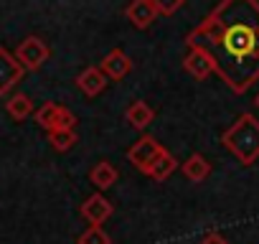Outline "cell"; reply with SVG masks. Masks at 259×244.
Here are the masks:
<instances>
[{
	"instance_id": "obj_7",
	"label": "cell",
	"mask_w": 259,
	"mask_h": 244,
	"mask_svg": "<svg viewBox=\"0 0 259 244\" xmlns=\"http://www.w3.org/2000/svg\"><path fill=\"white\" fill-rule=\"evenodd\" d=\"M79 214L92 224V226H102L112 214H114V206L109 204V198H104L99 191L97 193H92L84 204H81V209H79Z\"/></svg>"
},
{
	"instance_id": "obj_4",
	"label": "cell",
	"mask_w": 259,
	"mask_h": 244,
	"mask_svg": "<svg viewBox=\"0 0 259 244\" xmlns=\"http://www.w3.org/2000/svg\"><path fill=\"white\" fill-rule=\"evenodd\" d=\"M165 148L155 140V138H150V135H143L133 148L127 150V160L133 163V168H138L140 173H145L148 176V171H150V166L160 158V153H163Z\"/></svg>"
},
{
	"instance_id": "obj_3",
	"label": "cell",
	"mask_w": 259,
	"mask_h": 244,
	"mask_svg": "<svg viewBox=\"0 0 259 244\" xmlns=\"http://www.w3.org/2000/svg\"><path fill=\"white\" fill-rule=\"evenodd\" d=\"M49 56H51V49H49V44L41 36H26L18 44V49H16V59L21 61V66L26 71L41 69L49 61Z\"/></svg>"
},
{
	"instance_id": "obj_12",
	"label": "cell",
	"mask_w": 259,
	"mask_h": 244,
	"mask_svg": "<svg viewBox=\"0 0 259 244\" xmlns=\"http://www.w3.org/2000/svg\"><path fill=\"white\" fill-rule=\"evenodd\" d=\"M117 178H119V173H117V168H114L109 160H99V163L89 171V181L94 183L97 191H107V188H112V186L117 183Z\"/></svg>"
},
{
	"instance_id": "obj_21",
	"label": "cell",
	"mask_w": 259,
	"mask_h": 244,
	"mask_svg": "<svg viewBox=\"0 0 259 244\" xmlns=\"http://www.w3.org/2000/svg\"><path fill=\"white\" fill-rule=\"evenodd\" d=\"M254 104H256V107H259V94H256V99H254Z\"/></svg>"
},
{
	"instance_id": "obj_9",
	"label": "cell",
	"mask_w": 259,
	"mask_h": 244,
	"mask_svg": "<svg viewBox=\"0 0 259 244\" xmlns=\"http://www.w3.org/2000/svg\"><path fill=\"white\" fill-rule=\"evenodd\" d=\"M124 16H127V21L133 23L135 28L143 31V28H150L160 13H158L153 0H133V3L124 8Z\"/></svg>"
},
{
	"instance_id": "obj_15",
	"label": "cell",
	"mask_w": 259,
	"mask_h": 244,
	"mask_svg": "<svg viewBox=\"0 0 259 244\" xmlns=\"http://www.w3.org/2000/svg\"><path fill=\"white\" fill-rule=\"evenodd\" d=\"M176 168H178L176 155H173V153H168V150H163V153H160V158L150 166L148 176H150L153 181H165V178H170V173H173Z\"/></svg>"
},
{
	"instance_id": "obj_10",
	"label": "cell",
	"mask_w": 259,
	"mask_h": 244,
	"mask_svg": "<svg viewBox=\"0 0 259 244\" xmlns=\"http://www.w3.org/2000/svg\"><path fill=\"white\" fill-rule=\"evenodd\" d=\"M107 84H109V79L104 76V71H102L99 66H87V69L76 76V87H79L87 97L102 94V92L107 89Z\"/></svg>"
},
{
	"instance_id": "obj_17",
	"label": "cell",
	"mask_w": 259,
	"mask_h": 244,
	"mask_svg": "<svg viewBox=\"0 0 259 244\" xmlns=\"http://www.w3.org/2000/svg\"><path fill=\"white\" fill-rule=\"evenodd\" d=\"M76 130H54V133H49V143H51V148L54 150H59V153H66V150H71L74 145H76Z\"/></svg>"
},
{
	"instance_id": "obj_18",
	"label": "cell",
	"mask_w": 259,
	"mask_h": 244,
	"mask_svg": "<svg viewBox=\"0 0 259 244\" xmlns=\"http://www.w3.org/2000/svg\"><path fill=\"white\" fill-rule=\"evenodd\" d=\"M76 244H112V236L102 226H89L84 234H79Z\"/></svg>"
},
{
	"instance_id": "obj_1",
	"label": "cell",
	"mask_w": 259,
	"mask_h": 244,
	"mask_svg": "<svg viewBox=\"0 0 259 244\" xmlns=\"http://www.w3.org/2000/svg\"><path fill=\"white\" fill-rule=\"evenodd\" d=\"M186 44L206 49L221 82L244 94L259 82V0H219Z\"/></svg>"
},
{
	"instance_id": "obj_16",
	"label": "cell",
	"mask_w": 259,
	"mask_h": 244,
	"mask_svg": "<svg viewBox=\"0 0 259 244\" xmlns=\"http://www.w3.org/2000/svg\"><path fill=\"white\" fill-rule=\"evenodd\" d=\"M61 104H56V102H46L44 107H38L36 109V122L46 130V133H51V130H56V125H59V117H61Z\"/></svg>"
},
{
	"instance_id": "obj_19",
	"label": "cell",
	"mask_w": 259,
	"mask_h": 244,
	"mask_svg": "<svg viewBox=\"0 0 259 244\" xmlns=\"http://www.w3.org/2000/svg\"><path fill=\"white\" fill-rule=\"evenodd\" d=\"M153 3H155L160 16H173L176 11H181L186 6V0H153Z\"/></svg>"
},
{
	"instance_id": "obj_5",
	"label": "cell",
	"mask_w": 259,
	"mask_h": 244,
	"mask_svg": "<svg viewBox=\"0 0 259 244\" xmlns=\"http://www.w3.org/2000/svg\"><path fill=\"white\" fill-rule=\"evenodd\" d=\"M26 69L21 66V61L8 51L0 46V97H6L21 79H23Z\"/></svg>"
},
{
	"instance_id": "obj_20",
	"label": "cell",
	"mask_w": 259,
	"mask_h": 244,
	"mask_svg": "<svg viewBox=\"0 0 259 244\" xmlns=\"http://www.w3.org/2000/svg\"><path fill=\"white\" fill-rule=\"evenodd\" d=\"M201 244H229V239L224 234H219V231H206L201 236Z\"/></svg>"
},
{
	"instance_id": "obj_13",
	"label": "cell",
	"mask_w": 259,
	"mask_h": 244,
	"mask_svg": "<svg viewBox=\"0 0 259 244\" xmlns=\"http://www.w3.org/2000/svg\"><path fill=\"white\" fill-rule=\"evenodd\" d=\"M183 176H186L191 183H203V181L211 176V163H208L203 155L193 153V155L183 163Z\"/></svg>"
},
{
	"instance_id": "obj_11",
	"label": "cell",
	"mask_w": 259,
	"mask_h": 244,
	"mask_svg": "<svg viewBox=\"0 0 259 244\" xmlns=\"http://www.w3.org/2000/svg\"><path fill=\"white\" fill-rule=\"evenodd\" d=\"M124 119H127V125H130V128H135V130H145V128H150V122L155 119V109H153L148 102L138 99V102H133V104L127 107Z\"/></svg>"
},
{
	"instance_id": "obj_14",
	"label": "cell",
	"mask_w": 259,
	"mask_h": 244,
	"mask_svg": "<svg viewBox=\"0 0 259 244\" xmlns=\"http://www.w3.org/2000/svg\"><path fill=\"white\" fill-rule=\"evenodd\" d=\"M6 112H8L16 122L28 119V117L33 114V102H31L28 94H13V97L6 102Z\"/></svg>"
},
{
	"instance_id": "obj_2",
	"label": "cell",
	"mask_w": 259,
	"mask_h": 244,
	"mask_svg": "<svg viewBox=\"0 0 259 244\" xmlns=\"http://www.w3.org/2000/svg\"><path fill=\"white\" fill-rule=\"evenodd\" d=\"M221 143L241 166L256 163V158H259V119L249 112L239 114V119L224 133Z\"/></svg>"
},
{
	"instance_id": "obj_6",
	"label": "cell",
	"mask_w": 259,
	"mask_h": 244,
	"mask_svg": "<svg viewBox=\"0 0 259 244\" xmlns=\"http://www.w3.org/2000/svg\"><path fill=\"white\" fill-rule=\"evenodd\" d=\"M183 66H186V71H188L191 76H196L198 82H203V79H208L211 74H216V61H213V56H211L206 49H198V46H191V49H188V54H186V59H183Z\"/></svg>"
},
{
	"instance_id": "obj_8",
	"label": "cell",
	"mask_w": 259,
	"mask_h": 244,
	"mask_svg": "<svg viewBox=\"0 0 259 244\" xmlns=\"http://www.w3.org/2000/svg\"><path fill=\"white\" fill-rule=\"evenodd\" d=\"M99 69L104 71V76H107L109 82H122L130 71H133V59H130L122 49H112V51L102 59Z\"/></svg>"
}]
</instances>
